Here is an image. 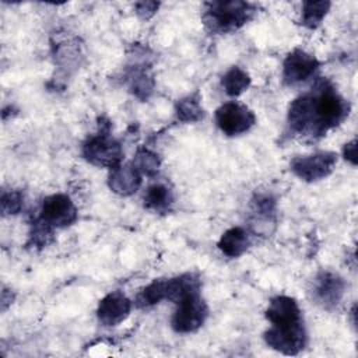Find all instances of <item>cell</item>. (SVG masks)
<instances>
[{"label": "cell", "instance_id": "obj_13", "mask_svg": "<svg viewBox=\"0 0 358 358\" xmlns=\"http://www.w3.org/2000/svg\"><path fill=\"white\" fill-rule=\"evenodd\" d=\"M266 317L271 324H282L303 320L302 312L296 301L287 295H277L270 301L266 309Z\"/></svg>", "mask_w": 358, "mask_h": 358}, {"label": "cell", "instance_id": "obj_5", "mask_svg": "<svg viewBox=\"0 0 358 358\" xmlns=\"http://www.w3.org/2000/svg\"><path fill=\"white\" fill-rule=\"evenodd\" d=\"M176 310L172 316L171 324L176 333H193L199 330L207 316L208 306L200 296V292H193L176 302Z\"/></svg>", "mask_w": 358, "mask_h": 358}, {"label": "cell", "instance_id": "obj_12", "mask_svg": "<svg viewBox=\"0 0 358 358\" xmlns=\"http://www.w3.org/2000/svg\"><path fill=\"white\" fill-rule=\"evenodd\" d=\"M141 185V173L133 164H120L110 169L108 178L109 189L119 196H131Z\"/></svg>", "mask_w": 358, "mask_h": 358}, {"label": "cell", "instance_id": "obj_19", "mask_svg": "<svg viewBox=\"0 0 358 358\" xmlns=\"http://www.w3.org/2000/svg\"><path fill=\"white\" fill-rule=\"evenodd\" d=\"M331 7L330 1H303L302 3V25L309 29L317 28Z\"/></svg>", "mask_w": 358, "mask_h": 358}, {"label": "cell", "instance_id": "obj_14", "mask_svg": "<svg viewBox=\"0 0 358 358\" xmlns=\"http://www.w3.org/2000/svg\"><path fill=\"white\" fill-rule=\"evenodd\" d=\"M249 246H250L249 234L241 227H234L227 229L218 241L220 250L228 257H239L248 250Z\"/></svg>", "mask_w": 358, "mask_h": 358}, {"label": "cell", "instance_id": "obj_18", "mask_svg": "<svg viewBox=\"0 0 358 358\" xmlns=\"http://www.w3.org/2000/svg\"><path fill=\"white\" fill-rule=\"evenodd\" d=\"M275 211V201L270 196H257L256 200H253V221L252 225L256 228L268 227L270 224H274V213Z\"/></svg>", "mask_w": 358, "mask_h": 358}, {"label": "cell", "instance_id": "obj_24", "mask_svg": "<svg viewBox=\"0 0 358 358\" xmlns=\"http://www.w3.org/2000/svg\"><path fill=\"white\" fill-rule=\"evenodd\" d=\"M131 88L138 98L147 99L148 94L152 91V80L144 71L136 73L131 78Z\"/></svg>", "mask_w": 358, "mask_h": 358}, {"label": "cell", "instance_id": "obj_4", "mask_svg": "<svg viewBox=\"0 0 358 358\" xmlns=\"http://www.w3.org/2000/svg\"><path fill=\"white\" fill-rule=\"evenodd\" d=\"M264 340L268 347L281 354L296 355L305 348L308 341L303 320L271 324V327L264 333Z\"/></svg>", "mask_w": 358, "mask_h": 358}, {"label": "cell", "instance_id": "obj_26", "mask_svg": "<svg viewBox=\"0 0 358 358\" xmlns=\"http://www.w3.org/2000/svg\"><path fill=\"white\" fill-rule=\"evenodd\" d=\"M343 157L350 161L352 165L357 164V141L351 140L343 147Z\"/></svg>", "mask_w": 358, "mask_h": 358}, {"label": "cell", "instance_id": "obj_17", "mask_svg": "<svg viewBox=\"0 0 358 358\" xmlns=\"http://www.w3.org/2000/svg\"><path fill=\"white\" fill-rule=\"evenodd\" d=\"M221 85L229 96H238L250 85L249 74L238 66L231 67L221 78Z\"/></svg>", "mask_w": 358, "mask_h": 358}, {"label": "cell", "instance_id": "obj_3", "mask_svg": "<svg viewBox=\"0 0 358 358\" xmlns=\"http://www.w3.org/2000/svg\"><path fill=\"white\" fill-rule=\"evenodd\" d=\"M83 157L95 166L113 169L122 164L124 152L120 143L109 134V130L101 129L98 134L88 137L83 144Z\"/></svg>", "mask_w": 358, "mask_h": 358}, {"label": "cell", "instance_id": "obj_7", "mask_svg": "<svg viewBox=\"0 0 358 358\" xmlns=\"http://www.w3.org/2000/svg\"><path fill=\"white\" fill-rule=\"evenodd\" d=\"M215 122L227 136H239L249 131L256 123L255 113L243 103L231 101L215 110Z\"/></svg>", "mask_w": 358, "mask_h": 358}, {"label": "cell", "instance_id": "obj_1", "mask_svg": "<svg viewBox=\"0 0 358 358\" xmlns=\"http://www.w3.org/2000/svg\"><path fill=\"white\" fill-rule=\"evenodd\" d=\"M350 109L348 101L338 94L330 81L323 78L291 102L287 123L292 134L315 141L341 124Z\"/></svg>", "mask_w": 358, "mask_h": 358}, {"label": "cell", "instance_id": "obj_8", "mask_svg": "<svg viewBox=\"0 0 358 358\" xmlns=\"http://www.w3.org/2000/svg\"><path fill=\"white\" fill-rule=\"evenodd\" d=\"M39 220L52 228H64L76 222L77 208L67 194L56 193L43 200Z\"/></svg>", "mask_w": 358, "mask_h": 358}, {"label": "cell", "instance_id": "obj_20", "mask_svg": "<svg viewBox=\"0 0 358 358\" xmlns=\"http://www.w3.org/2000/svg\"><path fill=\"white\" fill-rule=\"evenodd\" d=\"M176 116L180 122L185 123H194L203 119L204 110L200 103V98L197 94L194 95H187L183 99H180L176 103Z\"/></svg>", "mask_w": 358, "mask_h": 358}, {"label": "cell", "instance_id": "obj_15", "mask_svg": "<svg viewBox=\"0 0 358 358\" xmlns=\"http://www.w3.org/2000/svg\"><path fill=\"white\" fill-rule=\"evenodd\" d=\"M173 203V194L171 189L162 183H154L148 186L144 193V206L148 210L157 213H165Z\"/></svg>", "mask_w": 358, "mask_h": 358}, {"label": "cell", "instance_id": "obj_22", "mask_svg": "<svg viewBox=\"0 0 358 358\" xmlns=\"http://www.w3.org/2000/svg\"><path fill=\"white\" fill-rule=\"evenodd\" d=\"M52 236H53V228L49 227L48 224H45L43 221L38 220L32 225V231L29 235L32 245H35L38 248H43L52 242Z\"/></svg>", "mask_w": 358, "mask_h": 358}, {"label": "cell", "instance_id": "obj_25", "mask_svg": "<svg viewBox=\"0 0 358 358\" xmlns=\"http://www.w3.org/2000/svg\"><path fill=\"white\" fill-rule=\"evenodd\" d=\"M159 3L158 1H140L136 3V13L143 20H148L158 11Z\"/></svg>", "mask_w": 358, "mask_h": 358}, {"label": "cell", "instance_id": "obj_9", "mask_svg": "<svg viewBox=\"0 0 358 358\" xmlns=\"http://www.w3.org/2000/svg\"><path fill=\"white\" fill-rule=\"evenodd\" d=\"M320 67V62L302 49H294L282 64V80L287 85H298L312 78Z\"/></svg>", "mask_w": 358, "mask_h": 358}, {"label": "cell", "instance_id": "obj_2", "mask_svg": "<svg viewBox=\"0 0 358 358\" xmlns=\"http://www.w3.org/2000/svg\"><path fill=\"white\" fill-rule=\"evenodd\" d=\"M256 13V6L249 1H208L204 4L203 22L215 34H229L248 24Z\"/></svg>", "mask_w": 358, "mask_h": 358}, {"label": "cell", "instance_id": "obj_6", "mask_svg": "<svg viewBox=\"0 0 358 358\" xmlns=\"http://www.w3.org/2000/svg\"><path fill=\"white\" fill-rule=\"evenodd\" d=\"M337 154L331 151H319L310 155L295 157L289 166L295 176L305 182H316L327 178L336 168Z\"/></svg>", "mask_w": 358, "mask_h": 358}, {"label": "cell", "instance_id": "obj_11", "mask_svg": "<svg viewBox=\"0 0 358 358\" xmlns=\"http://www.w3.org/2000/svg\"><path fill=\"white\" fill-rule=\"evenodd\" d=\"M131 310V301L122 291H112L98 305L96 316L103 326H117L127 319Z\"/></svg>", "mask_w": 358, "mask_h": 358}, {"label": "cell", "instance_id": "obj_10", "mask_svg": "<svg viewBox=\"0 0 358 358\" xmlns=\"http://www.w3.org/2000/svg\"><path fill=\"white\" fill-rule=\"evenodd\" d=\"M345 282L333 271H320L312 287V296L317 305L324 309L334 308L344 296Z\"/></svg>", "mask_w": 358, "mask_h": 358}, {"label": "cell", "instance_id": "obj_23", "mask_svg": "<svg viewBox=\"0 0 358 358\" xmlns=\"http://www.w3.org/2000/svg\"><path fill=\"white\" fill-rule=\"evenodd\" d=\"M22 208V194L17 190L3 192L1 211L4 215H14Z\"/></svg>", "mask_w": 358, "mask_h": 358}, {"label": "cell", "instance_id": "obj_21", "mask_svg": "<svg viewBox=\"0 0 358 358\" xmlns=\"http://www.w3.org/2000/svg\"><path fill=\"white\" fill-rule=\"evenodd\" d=\"M131 164L141 175L154 176V175H157V172L159 169L161 161H159V157L154 151H151L145 147H141L137 150Z\"/></svg>", "mask_w": 358, "mask_h": 358}, {"label": "cell", "instance_id": "obj_16", "mask_svg": "<svg viewBox=\"0 0 358 358\" xmlns=\"http://www.w3.org/2000/svg\"><path fill=\"white\" fill-rule=\"evenodd\" d=\"M164 299H166V280L159 278V280H154L152 282L145 285L137 294V296L134 299V305L140 309H144V308L157 305Z\"/></svg>", "mask_w": 358, "mask_h": 358}]
</instances>
